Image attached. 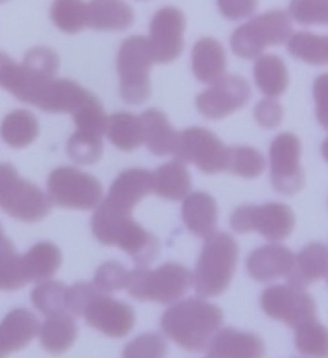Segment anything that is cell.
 Returning a JSON list of instances; mask_svg holds the SVG:
<instances>
[{
  "label": "cell",
  "mask_w": 328,
  "mask_h": 358,
  "mask_svg": "<svg viewBox=\"0 0 328 358\" xmlns=\"http://www.w3.org/2000/svg\"><path fill=\"white\" fill-rule=\"evenodd\" d=\"M91 230L103 245L123 249L137 264V268H145L154 262L160 252V241L156 236L143 229L128 212L115 208L106 201L95 208Z\"/></svg>",
  "instance_id": "7a4b0ae2"
},
{
  "label": "cell",
  "mask_w": 328,
  "mask_h": 358,
  "mask_svg": "<svg viewBox=\"0 0 328 358\" xmlns=\"http://www.w3.org/2000/svg\"><path fill=\"white\" fill-rule=\"evenodd\" d=\"M191 280L193 275L186 266L167 262L156 269L137 268L130 271L126 289L130 297L143 303L151 301L162 305H174L186 295Z\"/></svg>",
  "instance_id": "8992f818"
},
{
  "label": "cell",
  "mask_w": 328,
  "mask_h": 358,
  "mask_svg": "<svg viewBox=\"0 0 328 358\" xmlns=\"http://www.w3.org/2000/svg\"><path fill=\"white\" fill-rule=\"evenodd\" d=\"M143 124V143L154 156L172 155L178 143V132L172 129L163 112L151 108L141 113Z\"/></svg>",
  "instance_id": "603a6c76"
},
{
  "label": "cell",
  "mask_w": 328,
  "mask_h": 358,
  "mask_svg": "<svg viewBox=\"0 0 328 358\" xmlns=\"http://www.w3.org/2000/svg\"><path fill=\"white\" fill-rule=\"evenodd\" d=\"M130 271L124 268L123 264L119 262H106L103 266H98L95 271V286L104 294H112V292H119V289L126 288L128 284Z\"/></svg>",
  "instance_id": "b9f144b4"
},
{
  "label": "cell",
  "mask_w": 328,
  "mask_h": 358,
  "mask_svg": "<svg viewBox=\"0 0 328 358\" xmlns=\"http://www.w3.org/2000/svg\"><path fill=\"white\" fill-rule=\"evenodd\" d=\"M24 271L30 282H43L61 268V251L50 241H39L22 255Z\"/></svg>",
  "instance_id": "f1b7e54d"
},
{
  "label": "cell",
  "mask_w": 328,
  "mask_h": 358,
  "mask_svg": "<svg viewBox=\"0 0 328 358\" xmlns=\"http://www.w3.org/2000/svg\"><path fill=\"white\" fill-rule=\"evenodd\" d=\"M288 52L310 65H328V36L297 32L288 39Z\"/></svg>",
  "instance_id": "d6a6232c"
},
{
  "label": "cell",
  "mask_w": 328,
  "mask_h": 358,
  "mask_svg": "<svg viewBox=\"0 0 328 358\" xmlns=\"http://www.w3.org/2000/svg\"><path fill=\"white\" fill-rule=\"evenodd\" d=\"M50 19L65 34H78L87 27V4L84 0H54Z\"/></svg>",
  "instance_id": "836d02e7"
},
{
  "label": "cell",
  "mask_w": 328,
  "mask_h": 358,
  "mask_svg": "<svg viewBox=\"0 0 328 358\" xmlns=\"http://www.w3.org/2000/svg\"><path fill=\"white\" fill-rule=\"evenodd\" d=\"M134 19V10L124 0H91L87 4V27L93 30H126Z\"/></svg>",
  "instance_id": "d4e9b609"
},
{
  "label": "cell",
  "mask_w": 328,
  "mask_h": 358,
  "mask_svg": "<svg viewBox=\"0 0 328 358\" xmlns=\"http://www.w3.org/2000/svg\"><path fill=\"white\" fill-rule=\"evenodd\" d=\"M152 193V173L149 169H124L110 187L108 197L104 199L115 208L132 214V210Z\"/></svg>",
  "instance_id": "ac0fdd59"
},
{
  "label": "cell",
  "mask_w": 328,
  "mask_h": 358,
  "mask_svg": "<svg viewBox=\"0 0 328 358\" xmlns=\"http://www.w3.org/2000/svg\"><path fill=\"white\" fill-rule=\"evenodd\" d=\"M73 119H75L78 134L103 139V136L106 134V129H108V115L104 112V108L100 106L97 96L87 102L86 106H82L78 112L73 113Z\"/></svg>",
  "instance_id": "74e56055"
},
{
  "label": "cell",
  "mask_w": 328,
  "mask_h": 358,
  "mask_svg": "<svg viewBox=\"0 0 328 358\" xmlns=\"http://www.w3.org/2000/svg\"><path fill=\"white\" fill-rule=\"evenodd\" d=\"M321 155H323V158L327 160V164H328V138L325 139L323 143H321Z\"/></svg>",
  "instance_id": "7dc6e473"
},
{
  "label": "cell",
  "mask_w": 328,
  "mask_h": 358,
  "mask_svg": "<svg viewBox=\"0 0 328 358\" xmlns=\"http://www.w3.org/2000/svg\"><path fill=\"white\" fill-rule=\"evenodd\" d=\"M174 160L182 164H193L206 175H217L226 171L228 147L211 130L202 127H191L178 134L174 149Z\"/></svg>",
  "instance_id": "7c38bea8"
},
{
  "label": "cell",
  "mask_w": 328,
  "mask_h": 358,
  "mask_svg": "<svg viewBox=\"0 0 328 358\" xmlns=\"http://www.w3.org/2000/svg\"><path fill=\"white\" fill-rule=\"evenodd\" d=\"M22 64L27 65V67H30L32 71H36V73H39V75L54 78L59 67V58L52 48L33 47L24 54Z\"/></svg>",
  "instance_id": "7bdbcfd3"
},
{
  "label": "cell",
  "mask_w": 328,
  "mask_h": 358,
  "mask_svg": "<svg viewBox=\"0 0 328 358\" xmlns=\"http://www.w3.org/2000/svg\"><path fill=\"white\" fill-rule=\"evenodd\" d=\"M290 17L299 24H328V0H291Z\"/></svg>",
  "instance_id": "60d3db41"
},
{
  "label": "cell",
  "mask_w": 328,
  "mask_h": 358,
  "mask_svg": "<svg viewBox=\"0 0 328 358\" xmlns=\"http://www.w3.org/2000/svg\"><path fill=\"white\" fill-rule=\"evenodd\" d=\"M52 206L67 210H91L103 203L104 189L97 178L70 166L58 167L47 180Z\"/></svg>",
  "instance_id": "30bf717a"
},
{
  "label": "cell",
  "mask_w": 328,
  "mask_h": 358,
  "mask_svg": "<svg viewBox=\"0 0 328 358\" xmlns=\"http://www.w3.org/2000/svg\"><path fill=\"white\" fill-rule=\"evenodd\" d=\"M38 317L27 308H15L8 312L0 321V358L17 353L38 336Z\"/></svg>",
  "instance_id": "ffe728a7"
},
{
  "label": "cell",
  "mask_w": 328,
  "mask_h": 358,
  "mask_svg": "<svg viewBox=\"0 0 328 358\" xmlns=\"http://www.w3.org/2000/svg\"><path fill=\"white\" fill-rule=\"evenodd\" d=\"M223 310L204 299H184L163 312L160 327L172 342L191 353L204 351L223 325Z\"/></svg>",
  "instance_id": "3957f363"
},
{
  "label": "cell",
  "mask_w": 328,
  "mask_h": 358,
  "mask_svg": "<svg viewBox=\"0 0 328 358\" xmlns=\"http://www.w3.org/2000/svg\"><path fill=\"white\" fill-rule=\"evenodd\" d=\"M67 286L58 280H43L32 289V303L41 314L54 315L67 310Z\"/></svg>",
  "instance_id": "8d00e7d4"
},
{
  "label": "cell",
  "mask_w": 328,
  "mask_h": 358,
  "mask_svg": "<svg viewBox=\"0 0 328 358\" xmlns=\"http://www.w3.org/2000/svg\"><path fill=\"white\" fill-rule=\"evenodd\" d=\"M167 342L158 332H145L126 343L123 358H165Z\"/></svg>",
  "instance_id": "ab89813d"
},
{
  "label": "cell",
  "mask_w": 328,
  "mask_h": 358,
  "mask_svg": "<svg viewBox=\"0 0 328 358\" xmlns=\"http://www.w3.org/2000/svg\"><path fill=\"white\" fill-rule=\"evenodd\" d=\"M313 102H315V119L328 130V73L319 75L313 80Z\"/></svg>",
  "instance_id": "bcb514c9"
},
{
  "label": "cell",
  "mask_w": 328,
  "mask_h": 358,
  "mask_svg": "<svg viewBox=\"0 0 328 358\" xmlns=\"http://www.w3.org/2000/svg\"><path fill=\"white\" fill-rule=\"evenodd\" d=\"M182 220L191 234L204 240L210 238L214 232H217V220H219L216 199L204 192L189 193L184 199Z\"/></svg>",
  "instance_id": "44dd1931"
},
{
  "label": "cell",
  "mask_w": 328,
  "mask_h": 358,
  "mask_svg": "<svg viewBox=\"0 0 328 358\" xmlns=\"http://www.w3.org/2000/svg\"><path fill=\"white\" fill-rule=\"evenodd\" d=\"M295 266V255L284 245H262L247 257V273L258 282H271L290 277Z\"/></svg>",
  "instance_id": "e0dca14e"
},
{
  "label": "cell",
  "mask_w": 328,
  "mask_h": 358,
  "mask_svg": "<svg viewBox=\"0 0 328 358\" xmlns=\"http://www.w3.org/2000/svg\"><path fill=\"white\" fill-rule=\"evenodd\" d=\"M251 101V86L243 76L225 75L208 90L197 95V110L200 115L211 121L225 119Z\"/></svg>",
  "instance_id": "9a60e30c"
},
{
  "label": "cell",
  "mask_w": 328,
  "mask_h": 358,
  "mask_svg": "<svg viewBox=\"0 0 328 358\" xmlns=\"http://www.w3.org/2000/svg\"><path fill=\"white\" fill-rule=\"evenodd\" d=\"M191 71L202 84H216L226 73L225 47L214 38L199 39L191 52Z\"/></svg>",
  "instance_id": "7402d4cb"
},
{
  "label": "cell",
  "mask_w": 328,
  "mask_h": 358,
  "mask_svg": "<svg viewBox=\"0 0 328 358\" xmlns=\"http://www.w3.org/2000/svg\"><path fill=\"white\" fill-rule=\"evenodd\" d=\"M265 169V158L258 149L253 147H228L226 171L243 178H258Z\"/></svg>",
  "instance_id": "d590c367"
},
{
  "label": "cell",
  "mask_w": 328,
  "mask_h": 358,
  "mask_svg": "<svg viewBox=\"0 0 328 358\" xmlns=\"http://www.w3.org/2000/svg\"><path fill=\"white\" fill-rule=\"evenodd\" d=\"M67 310L110 338H124L135 325V312L128 303L113 299L89 282H76L67 289Z\"/></svg>",
  "instance_id": "277c9868"
},
{
  "label": "cell",
  "mask_w": 328,
  "mask_h": 358,
  "mask_svg": "<svg viewBox=\"0 0 328 358\" xmlns=\"http://www.w3.org/2000/svg\"><path fill=\"white\" fill-rule=\"evenodd\" d=\"M191 192V177L186 164L178 160L167 162L152 173V193L167 201L188 197Z\"/></svg>",
  "instance_id": "4316f807"
},
{
  "label": "cell",
  "mask_w": 328,
  "mask_h": 358,
  "mask_svg": "<svg viewBox=\"0 0 328 358\" xmlns=\"http://www.w3.org/2000/svg\"><path fill=\"white\" fill-rule=\"evenodd\" d=\"M295 348L310 358H328V329L315 320H310L295 329Z\"/></svg>",
  "instance_id": "e575fe53"
},
{
  "label": "cell",
  "mask_w": 328,
  "mask_h": 358,
  "mask_svg": "<svg viewBox=\"0 0 328 358\" xmlns=\"http://www.w3.org/2000/svg\"><path fill=\"white\" fill-rule=\"evenodd\" d=\"M106 136L115 149L123 150V152L137 150L143 145L141 119L130 112H115L108 117Z\"/></svg>",
  "instance_id": "4dcf8cb0"
},
{
  "label": "cell",
  "mask_w": 328,
  "mask_h": 358,
  "mask_svg": "<svg viewBox=\"0 0 328 358\" xmlns=\"http://www.w3.org/2000/svg\"><path fill=\"white\" fill-rule=\"evenodd\" d=\"M301 139L284 132L271 141L269 175L271 184L282 195H295L304 186V171L301 167Z\"/></svg>",
  "instance_id": "5bb4252c"
},
{
  "label": "cell",
  "mask_w": 328,
  "mask_h": 358,
  "mask_svg": "<svg viewBox=\"0 0 328 358\" xmlns=\"http://www.w3.org/2000/svg\"><path fill=\"white\" fill-rule=\"evenodd\" d=\"M4 238V229H2V224H0V240Z\"/></svg>",
  "instance_id": "c3c4849f"
},
{
  "label": "cell",
  "mask_w": 328,
  "mask_h": 358,
  "mask_svg": "<svg viewBox=\"0 0 328 358\" xmlns=\"http://www.w3.org/2000/svg\"><path fill=\"white\" fill-rule=\"evenodd\" d=\"M217 8L228 21H239L253 15L258 8V0H217Z\"/></svg>",
  "instance_id": "f6af8a7d"
},
{
  "label": "cell",
  "mask_w": 328,
  "mask_h": 358,
  "mask_svg": "<svg viewBox=\"0 0 328 358\" xmlns=\"http://www.w3.org/2000/svg\"><path fill=\"white\" fill-rule=\"evenodd\" d=\"M254 84L269 99H276L285 93L290 86V75L285 62L276 54H262L254 62Z\"/></svg>",
  "instance_id": "83f0119b"
},
{
  "label": "cell",
  "mask_w": 328,
  "mask_h": 358,
  "mask_svg": "<svg viewBox=\"0 0 328 358\" xmlns=\"http://www.w3.org/2000/svg\"><path fill=\"white\" fill-rule=\"evenodd\" d=\"M30 282L24 271L22 257L15 251L11 240H0V292H15Z\"/></svg>",
  "instance_id": "1f68e13d"
},
{
  "label": "cell",
  "mask_w": 328,
  "mask_h": 358,
  "mask_svg": "<svg viewBox=\"0 0 328 358\" xmlns=\"http://www.w3.org/2000/svg\"><path fill=\"white\" fill-rule=\"evenodd\" d=\"M293 36L290 13L282 10L265 11L253 17L234 30L230 38L232 52L243 59L260 58L267 47L288 43Z\"/></svg>",
  "instance_id": "52a82bcc"
},
{
  "label": "cell",
  "mask_w": 328,
  "mask_h": 358,
  "mask_svg": "<svg viewBox=\"0 0 328 358\" xmlns=\"http://www.w3.org/2000/svg\"><path fill=\"white\" fill-rule=\"evenodd\" d=\"M325 278H327V284H328V273H327V275H325Z\"/></svg>",
  "instance_id": "681fc988"
},
{
  "label": "cell",
  "mask_w": 328,
  "mask_h": 358,
  "mask_svg": "<svg viewBox=\"0 0 328 358\" xmlns=\"http://www.w3.org/2000/svg\"><path fill=\"white\" fill-rule=\"evenodd\" d=\"M154 64L149 38L132 36L117 52L119 91L124 102L141 104L151 96V67Z\"/></svg>",
  "instance_id": "ba28073f"
},
{
  "label": "cell",
  "mask_w": 328,
  "mask_h": 358,
  "mask_svg": "<svg viewBox=\"0 0 328 358\" xmlns=\"http://www.w3.org/2000/svg\"><path fill=\"white\" fill-rule=\"evenodd\" d=\"M262 310L271 320L282 321L288 327H301L310 320H315L318 308L315 301L304 288L295 284H278L262 292Z\"/></svg>",
  "instance_id": "4fadbf2b"
},
{
  "label": "cell",
  "mask_w": 328,
  "mask_h": 358,
  "mask_svg": "<svg viewBox=\"0 0 328 358\" xmlns=\"http://www.w3.org/2000/svg\"><path fill=\"white\" fill-rule=\"evenodd\" d=\"M39 342L41 348L50 355H64L69 351L78 336V325L75 315L69 312L47 315V320L39 325Z\"/></svg>",
  "instance_id": "cb8c5ba5"
},
{
  "label": "cell",
  "mask_w": 328,
  "mask_h": 358,
  "mask_svg": "<svg viewBox=\"0 0 328 358\" xmlns=\"http://www.w3.org/2000/svg\"><path fill=\"white\" fill-rule=\"evenodd\" d=\"M0 87L21 102L49 113H75L95 95L67 78H49L0 52Z\"/></svg>",
  "instance_id": "6da1fadb"
},
{
  "label": "cell",
  "mask_w": 328,
  "mask_h": 358,
  "mask_svg": "<svg viewBox=\"0 0 328 358\" xmlns=\"http://www.w3.org/2000/svg\"><path fill=\"white\" fill-rule=\"evenodd\" d=\"M206 358H211V357H206Z\"/></svg>",
  "instance_id": "816d5d0a"
},
{
  "label": "cell",
  "mask_w": 328,
  "mask_h": 358,
  "mask_svg": "<svg viewBox=\"0 0 328 358\" xmlns=\"http://www.w3.org/2000/svg\"><path fill=\"white\" fill-rule=\"evenodd\" d=\"M67 155L70 160H75L76 164H82V166L97 164L103 156V139L75 132L67 141Z\"/></svg>",
  "instance_id": "f35d334b"
},
{
  "label": "cell",
  "mask_w": 328,
  "mask_h": 358,
  "mask_svg": "<svg viewBox=\"0 0 328 358\" xmlns=\"http://www.w3.org/2000/svg\"><path fill=\"white\" fill-rule=\"evenodd\" d=\"M254 119L264 129H276L284 121V108L278 101L265 96L254 106Z\"/></svg>",
  "instance_id": "ee69618b"
},
{
  "label": "cell",
  "mask_w": 328,
  "mask_h": 358,
  "mask_svg": "<svg viewBox=\"0 0 328 358\" xmlns=\"http://www.w3.org/2000/svg\"><path fill=\"white\" fill-rule=\"evenodd\" d=\"M39 136V123L28 110H13L0 123V138L11 149H24Z\"/></svg>",
  "instance_id": "f546056e"
},
{
  "label": "cell",
  "mask_w": 328,
  "mask_h": 358,
  "mask_svg": "<svg viewBox=\"0 0 328 358\" xmlns=\"http://www.w3.org/2000/svg\"><path fill=\"white\" fill-rule=\"evenodd\" d=\"M208 357L211 358H264V340L254 334L226 327L219 329L208 345Z\"/></svg>",
  "instance_id": "d6986e66"
},
{
  "label": "cell",
  "mask_w": 328,
  "mask_h": 358,
  "mask_svg": "<svg viewBox=\"0 0 328 358\" xmlns=\"http://www.w3.org/2000/svg\"><path fill=\"white\" fill-rule=\"evenodd\" d=\"M328 273V247L323 243H310L295 257L293 271L288 277V282L299 288L318 282Z\"/></svg>",
  "instance_id": "484cf974"
},
{
  "label": "cell",
  "mask_w": 328,
  "mask_h": 358,
  "mask_svg": "<svg viewBox=\"0 0 328 358\" xmlns=\"http://www.w3.org/2000/svg\"><path fill=\"white\" fill-rule=\"evenodd\" d=\"M230 227L237 234L260 232L271 241H282L295 229V214L288 204L267 203V204H245L232 212Z\"/></svg>",
  "instance_id": "8fae6325"
},
{
  "label": "cell",
  "mask_w": 328,
  "mask_h": 358,
  "mask_svg": "<svg viewBox=\"0 0 328 358\" xmlns=\"http://www.w3.org/2000/svg\"><path fill=\"white\" fill-rule=\"evenodd\" d=\"M49 195L36 184L19 177L11 164H0V210L13 220L36 223L50 214Z\"/></svg>",
  "instance_id": "9c48e42d"
},
{
  "label": "cell",
  "mask_w": 328,
  "mask_h": 358,
  "mask_svg": "<svg viewBox=\"0 0 328 358\" xmlns=\"http://www.w3.org/2000/svg\"><path fill=\"white\" fill-rule=\"evenodd\" d=\"M239 258L237 241L226 232L206 238L191 284L200 297H219L228 289Z\"/></svg>",
  "instance_id": "5b68a950"
},
{
  "label": "cell",
  "mask_w": 328,
  "mask_h": 358,
  "mask_svg": "<svg viewBox=\"0 0 328 358\" xmlns=\"http://www.w3.org/2000/svg\"><path fill=\"white\" fill-rule=\"evenodd\" d=\"M184 30L186 15L182 10L165 6L154 13L149 28V43H151L154 64H171L184 50Z\"/></svg>",
  "instance_id": "2e32d148"
},
{
  "label": "cell",
  "mask_w": 328,
  "mask_h": 358,
  "mask_svg": "<svg viewBox=\"0 0 328 358\" xmlns=\"http://www.w3.org/2000/svg\"><path fill=\"white\" fill-rule=\"evenodd\" d=\"M2 2H8V0H0V4H2Z\"/></svg>",
  "instance_id": "f907efd6"
}]
</instances>
